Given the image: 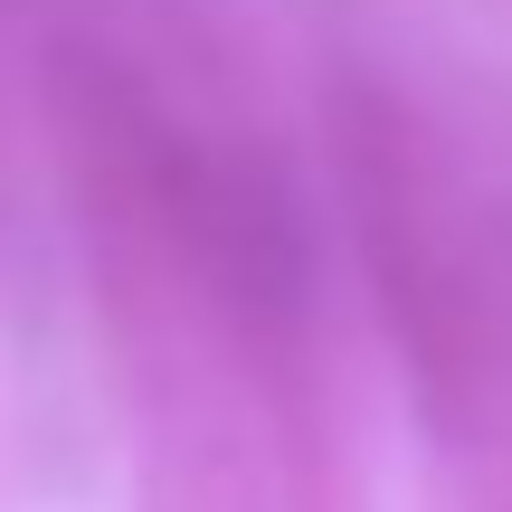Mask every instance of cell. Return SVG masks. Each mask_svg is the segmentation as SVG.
I'll list each match as a JSON object with an SVG mask.
<instances>
[{
    "label": "cell",
    "mask_w": 512,
    "mask_h": 512,
    "mask_svg": "<svg viewBox=\"0 0 512 512\" xmlns=\"http://www.w3.org/2000/svg\"><path fill=\"white\" fill-rule=\"evenodd\" d=\"M48 95L67 114L86 171L105 181V200L228 323H247V332L304 323V294H313L304 219H294V190L266 152L228 143V133H200L152 76H133V57H105V48H67Z\"/></svg>",
    "instance_id": "1"
},
{
    "label": "cell",
    "mask_w": 512,
    "mask_h": 512,
    "mask_svg": "<svg viewBox=\"0 0 512 512\" xmlns=\"http://www.w3.org/2000/svg\"><path fill=\"white\" fill-rule=\"evenodd\" d=\"M332 152H342L351 247L370 266L389 342H399L427 418L465 427L475 418V389H484V304H475V266H465V238H456L446 171L427 162L418 114L389 86L332 95Z\"/></svg>",
    "instance_id": "2"
}]
</instances>
